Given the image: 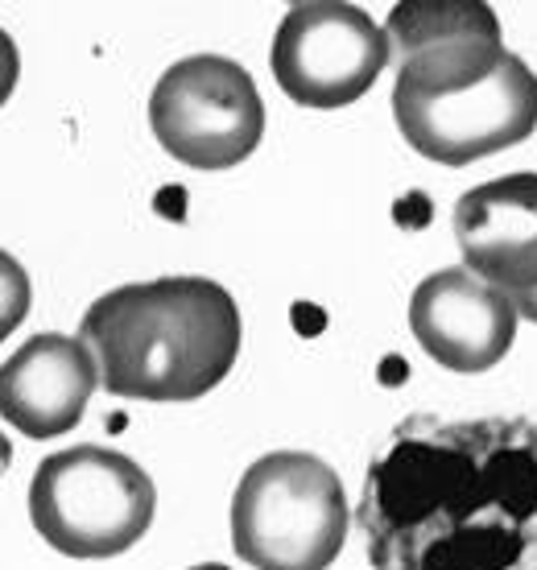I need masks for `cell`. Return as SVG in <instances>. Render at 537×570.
<instances>
[{
    "label": "cell",
    "mask_w": 537,
    "mask_h": 570,
    "mask_svg": "<svg viewBox=\"0 0 537 570\" xmlns=\"http://www.w3.org/2000/svg\"><path fill=\"white\" fill-rule=\"evenodd\" d=\"M355 525L372 570H537V426L406 417L368 468Z\"/></svg>",
    "instance_id": "6da1fadb"
},
{
    "label": "cell",
    "mask_w": 537,
    "mask_h": 570,
    "mask_svg": "<svg viewBox=\"0 0 537 570\" xmlns=\"http://www.w3.org/2000/svg\"><path fill=\"white\" fill-rule=\"evenodd\" d=\"M79 340L125 401H198L241 360V306L212 277H154L87 306Z\"/></svg>",
    "instance_id": "7a4b0ae2"
},
{
    "label": "cell",
    "mask_w": 537,
    "mask_h": 570,
    "mask_svg": "<svg viewBox=\"0 0 537 570\" xmlns=\"http://www.w3.org/2000/svg\"><path fill=\"white\" fill-rule=\"evenodd\" d=\"M393 120L435 166H471L537 132V75L505 38L435 42L397 58Z\"/></svg>",
    "instance_id": "3957f363"
},
{
    "label": "cell",
    "mask_w": 537,
    "mask_h": 570,
    "mask_svg": "<svg viewBox=\"0 0 537 570\" xmlns=\"http://www.w3.org/2000/svg\"><path fill=\"white\" fill-rule=\"evenodd\" d=\"M352 509L319 455L273 451L232 497V550L253 570H326L343 554Z\"/></svg>",
    "instance_id": "277c9868"
},
{
    "label": "cell",
    "mask_w": 537,
    "mask_h": 570,
    "mask_svg": "<svg viewBox=\"0 0 537 570\" xmlns=\"http://www.w3.org/2000/svg\"><path fill=\"white\" fill-rule=\"evenodd\" d=\"M157 492L141 463L108 446H71L29 480V521L67 558H116L154 525Z\"/></svg>",
    "instance_id": "5b68a950"
},
{
    "label": "cell",
    "mask_w": 537,
    "mask_h": 570,
    "mask_svg": "<svg viewBox=\"0 0 537 570\" xmlns=\"http://www.w3.org/2000/svg\"><path fill=\"white\" fill-rule=\"evenodd\" d=\"M149 129L178 166L232 170L265 137V104L241 62L191 55L157 79Z\"/></svg>",
    "instance_id": "8992f818"
},
{
    "label": "cell",
    "mask_w": 537,
    "mask_h": 570,
    "mask_svg": "<svg viewBox=\"0 0 537 570\" xmlns=\"http://www.w3.org/2000/svg\"><path fill=\"white\" fill-rule=\"evenodd\" d=\"M393 42L360 4L306 0L282 17L268 46V67L285 96L302 108H348L389 67Z\"/></svg>",
    "instance_id": "52a82bcc"
},
{
    "label": "cell",
    "mask_w": 537,
    "mask_h": 570,
    "mask_svg": "<svg viewBox=\"0 0 537 570\" xmlns=\"http://www.w3.org/2000/svg\"><path fill=\"white\" fill-rule=\"evenodd\" d=\"M517 306L467 269L430 273L410 298V331L435 364L463 376L496 368L517 340Z\"/></svg>",
    "instance_id": "ba28073f"
},
{
    "label": "cell",
    "mask_w": 537,
    "mask_h": 570,
    "mask_svg": "<svg viewBox=\"0 0 537 570\" xmlns=\"http://www.w3.org/2000/svg\"><path fill=\"white\" fill-rule=\"evenodd\" d=\"M99 385L91 347L71 335H33L0 364V417L26 439H58L84 422Z\"/></svg>",
    "instance_id": "9c48e42d"
},
{
    "label": "cell",
    "mask_w": 537,
    "mask_h": 570,
    "mask_svg": "<svg viewBox=\"0 0 537 570\" xmlns=\"http://www.w3.org/2000/svg\"><path fill=\"white\" fill-rule=\"evenodd\" d=\"M463 265L505 294L537 285V174H505L455 203Z\"/></svg>",
    "instance_id": "30bf717a"
},
{
    "label": "cell",
    "mask_w": 537,
    "mask_h": 570,
    "mask_svg": "<svg viewBox=\"0 0 537 570\" xmlns=\"http://www.w3.org/2000/svg\"><path fill=\"white\" fill-rule=\"evenodd\" d=\"M384 33L397 58L435 42L459 38H500V17L488 0H397Z\"/></svg>",
    "instance_id": "8fae6325"
},
{
    "label": "cell",
    "mask_w": 537,
    "mask_h": 570,
    "mask_svg": "<svg viewBox=\"0 0 537 570\" xmlns=\"http://www.w3.org/2000/svg\"><path fill=\"white\" fill-rule=\"evenodd\" d=\"M29 302H33V285H29V273L21 269V261L9 257L0 248V343L9 340L29 314Z\"/></svg>",
    "instance_id": "7c38bea8"
},
{
    "label": "cell",
    "mask_w": 537,
    "mask_h": 570,
    "mask_svg": "<svg viewBox=\"0 0 537 570\" xmlns=\"http://www.w3.org/2000/svg\"><path fill=\"white\" fill-rule=\"evenodd\" d=\"M17 79H21V55H17V42L0 29V108L9 104V96L17 91Z\"/></svg>",
    "instance_id": "4fadbf2b"
},
{
    "label": "cell",
    "mask_w": 537,
    "mask_h": 570,
    "mask_svg": "<svg viewBox=\"0 0 537 570\" xmlns=\"http://www.w3.org/2000/svg\"><path fill=\"white\" fill-rule=\"evenodd\" d=\"M512 306H517V314L521 318H529V323H537V285L534 289H521V294H509Z\"/></svg>",
    "instance_id": "5bb4252c"
},
{
    "label": "cell",
    "mask_w": 537,
    "mask_h": 570,
    "mask_svg": "<svg viewBox=\"0 0 537 570\" xmlns=\"http://www.w3.org/2000/svg\"><path fill=\"white\" fill-rule=\"evenodd\" d=\"M191 570H232V567H219V562H203V567H191Z\"/></svg>",
    "instance_id": "9a60e30c"
},
{
    "label": "cell",
    "mask_w": 537,
    "mask_h": 570,
    "mask_svg": "<svg viewBox=\"0 0 537 570\" xmlns=\"http://www.w3.org/2000/svg\"><path fill=\"white\" fill-rule=\"evenodd\" d=\"M290 4H306V0H290Z\"/></svg>",
    "instance_id": "2e32d148"
}]
</instances>
